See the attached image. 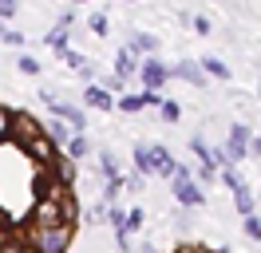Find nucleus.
<instances>
[{"label": "nucleus", "instance_id": "nucleus-1", "mask_svg": "<svg viewBox=\"0 0 261 253\" xmlns=\"http://www.w3.org/2000/svg\"><path fill=\"white\" fill-rule=\"evenodd\" d=\"M75 218H80V206L71 198V190H64V194H51V198H36L28 221L32 225H64V221L75 225Z\"/></svg>", "mask_w": 261, "mask_h": 253}, {"label": "nucleus", "instance_id": "nucleus-2", "mask_svg": "<svg viewBox=\"0 0 261 253\" xmlns=\"http://www.w3.org/2000/svg\"><path fill=\"white\" fill-rule=\"evenodd\" d=\"M71 237H75V225H71V221H64V225H28L24 245L32 253H67Z\"/></svg>", "mask_w": 261, "mask_h": 253}, {"label": "nucleus", "instance_id": "nucleus-3", "mask_svg": "<svg viewBox=\"0 0 261 253\" xmlns=\"http://www.w3.org/2000/svg\"><path fill=\"white\" fill-rule=\"evenodd\" d=\"M170 190H174L178 206H186V210H194V206L206 202V190H202V182H194V174L186 170V166H178V174L170 178Z\"/></svg>", "mask_w": 261, "mask_h": 253}, {"label": "nucleus", "instance_id": "nucleus-4", "mask_svg": "<svg viewBox=\"0 0 261 253\" xmlns=\"http://www.w3.org/2000/svg\"><path fill=\"white\" fill-rule=\"evenodd\" d=\"M249 142H253V131H249L245 123H233V127H229L226 142H222V146H226V162H229V166H238V162L249 158Z\"/></svg>", "mask_w": 261, "mask_h": 253}, {"label": "nucleus", "instance_id": "nucleus-5", "mask_svg": "<svg viewBox=\"0 0 261 253\" xmlns=\"http://www.w3.org/2000/svg\"><path fill=\"white\" fill-rule=\"evenodd\" d=\"M24 155H32L36 162H40V166H51V162L60 158V142L51 139L48 131H36L32 139L24 142Z\"/></svg>", "mask_w": 261, "mask_h": 253}, {"label": "nucleus", "instance_id": "nucleus-6", "mask_svg": "<svg viewBox=\"0 0 261 253\" xmlns=\"http://www.w3.org/2000/svg\"><path fill=\"white\" fill-rule=\"evenodd\" d=\"M139 79H143V87H150V91H163L166 83H170V63H163L159 56H147V60L139 63Z\"/></svg>", "mask_w": 261, "mask_h": 253}, {"label": "nucleus", "instance_id": "nucleus-7", "mask_svg": "<svg viewBox=\"0 0 261 253\" xmlns=\"http://www.w3.org/2000/svg\"><path fill=\"white\" fill-rule=\"evenodd\" d=\"M48 111H51V115H60V119H64V123L71 127L75 135H83V131H87V115H83V103H64V99H51Z\"/></svg>", "mask_w": 261, "mask_h": 253}, {"label": "nucleus", "instance_id": "nucleus-8", "mask_svg": "<svg viewBox=\"0 0 261 253\" xmlns=\"http://www.w3.org/2000/svg\"><path fill=\"white\" fill-rule=\"evenodd\" d=\"M36 131H44V123H40L36 115H28V111H12V135H8V139L16 142L20 150H24V142L32 139Z\"/></svg>", "mask_w": 261, "mask_h": 253}, {"label": "nucleus", "instance_id": "nucleus-9", "mask_svg": "<svg viewBox=\"0 0 261 253\" xmlns=\"http://www.w3.org/2000/svg\"><path fill=\"white\" fill-rule=\"evenodd\" d=\"M170 79H182V83H190V87H206V83H210V75L202 71V63H198V60L170 63Z\"/></svg>", "mask_w": 261, "mask_h": 253}, {"label": "nucleus", "instance_id": "nucleus-10", "mask_svg": "<svg viewBox=\"0 0 261 253\" xmlns=\"http://www.w3.org/2000/svg\"><path fill=\"white\" fill-rule=\"evenodd\" d=\"M80 103H83V107H91V111H111L115 107V95L95 79V83H87V87H83V99H80Z\"/></svg>", "mask_w": 261, "mask_h": 253}, {"label": "nucleus", "instance_id": "nucleus-11", "mask_svg": "<svg viewBox=\"0 0 261 253\" xmlns=\"http://www.w3.org/2000/svg\"><path fill=\"white\" fill-rule=\"evenodd\" d=\"M150 158H154V174H159V178H174V174H178V158L170 155V146L150 142Z\"/></svg>", "mask_w": 261, "mask_h": 253}, {"label": "nucleus", "instance_id": "nucleus-12", "mask_svg": "<svg viewBox=\"0 0 261 253\" xmlns=\"http://www.w3.org/2000/svg\"><path fill=\"white\" fill-rule=\"evenodd\" d=\"M139 63H143V60H139V52L123 44V47H119V52H115V75L130 79V75H135V71H139Z\"/></svg>", "mask_w": 261, "mask_h": 253}, {"label": "nucleus", "instance_id": "nucleus-13", "mask_svg": "<svg viewBox=\"0 0 261 253\" xmlns=\"http://www.w3.org/2000/svg\"><path fill=\"white\" fill-rule=\"evenodd\" d=\"M51 174L60 178V186H64V190H71V186H75V158L60 155L56 162H51Z\"/></svg>", "mask_w": 261, "mask_h": 253}, {"label": "nucleus", "instance_id": "nucleus-14", "mask_svg": "<svg viewBox=\"0 0 261 253\" xmlns=\"http://www.w3.org/2000/svg\"><path fill=\"white\" fill-rule=\"evenodd\" d=\"M127 47H135L139 56H154V52H159V36H154V32H130Z\"/></svg>", "mask_w": 261, "mask_h": 253}, {"label": "nucleus", "instance_id": "nucleus-15", "mask_svg": "<svg viewBox=\"0 0 261 253\" xmlns=\"http://www.w3.org/2000/svg\"><path fill=\"white\" fill-rule=\"evenodd\" d=\"M233 206H238V214H242V218H245V214H253V210H257V198H253V190L245 186V182H242L238 190H233Z\"/></svg>", "mask_w": 261, "mask_h": 253}, {"label": "nucleus", "instance_id": "nucleus-16", "mask_svg": "<svg viewBox=\"0 0 261 253\" xmlns=\"http://www.w3.org/2000/svg\"><path fill=\"white\" fill-rule=\"evenodd\" d=\"M190 155H194L198 162H206V166H218V162H214V146L202 139V135H190Z\"/></svg>", "mask_w": 261, "mask_h": 253}, {"label": "nucleus", "instance_id": "nucleus-17", "mask_svg": "<svg viewBox=\"0 0 261 253\" xmlns=\"http://www.w3.org/2000/svg\"><path fill=\"white\" fill-rule=\"evenodd\" d=\"M202 71H206V75L210 79H229V63L226 60H218V56H202Z\"/></svg>", "mask_w": 261, "mask_h": 253}, {"label": "nucleus", "instance_id": "nucleus-18", "mask_svg": "<svg viewBox=\"0 0 261 253\" xmlns=\"http://www.w3.org/2000/svg\"><path fill=\"white\" fill-rule=\"evenodd\" d=\"M135 170L139 174H154V158H150V142H139V146H135Z\"/></svg>", "mask_w": 261, "mask_h": 253}, {"label": "nucleus", "instance_id": "nucleus-19", "mask_svg": "<svg viewBox=\"0 0 261 253\" xmlns=\"http://www.w3.org/2000/svg\"><path fill=\"white\" fill-rule=\"evenodd\" d=\"M44 131H48V135H51V139H56V142H67V139H71V135H75V131H71V127H67L64 119H60V115H51L48 123H44Z\"/></svg>", "mask_w": 261, "mask_h": 253}, {"label": "nucleus", "instance_id": "nucleus-20", "mask_svg": "<svg viewBox=\"0 0 261 253\" xmlns=\"http://www.w3.org/2000/svg\"><path fill=\"white\" fill-rule=\"evenodd\" d=\"M67 36H71V28H64V24H56V28L48 32V47H51V52H56V56L71 47V44H67Z\"/></svg>", "mask_w": 261, "mask_h": 253}, {"label": "nucleus", "instance_id": "nucleus-21", "mask_svg": "<svg viewBox=\"0 0 261 253\" xmlns=\"http://www.w3.org/2000/svg\"><path fill=\"white\" fill-rule=\"evenodd\" d=\"M115 107L123 111V115H139V111L147 107V99H143V95H119V99H115Z\"/></svg>", "mask_w": 261, "mask_h": 253}, {"label": "nucleus", "instance_id": "nucleus-22", "mask_svg": "<svg viewBox=\"0 0 261 253\" xmlns=\"http://www.w3.org/2000/svg\"><path fill=\"white\" fill-rule=\"evenodd\" d=\"M99 174H103V178H123V170H119V158H115L111 150H103V155H99Z\"/></svg>", "mask_w": 261, "mask_h": 253}, {"label": "nucleus", "instance_id": "nucleus-23", "mask_svg": "<svg viewBox=\"0 0 261 253\" xmlns=\"http://www.w3.org/2000/svg\"><path fill=\"white\" fill-rule=\"evenodd\" d=\"M87 150H91V142L83 139V135H71V139H67V158L80 162V158H87Z\"/></svg>", "mask_w": 261, "mask_h": 253}, {"label": "nucleus", "instance_id": "nucleus-24", "mask_svg": "<svg viewBox=\"0 0 261 253\" xmlns=\"http://www.w3.org/2000/svg\"><path fill=\"white\" fill-rule=\"evenodd\" d=\"M242 230H245V237H249V241H257V245H261V218H257V210L242 218Z\"/></svg>", "mask_w": 261, "mask_h": 253}, {"label": "nucleus", "instance_id": "nucleus-25", "mask_svg": "<svg viewBox=\"0 0 261 253\" xmlns=\"http://www.w3.org/2000/svg\"><path fill=\"white\" fill-rule=\"evenodd\" d=\"M0 40H4L8 47H20V44H24V32H16L8 20H0Z\"/></svg>", "mask_w": 261, "mask_h": 253}, {"label": "nucleus", "instance_id": "nucleus-26", "mask_svg": "<svg viewBox=\"0 0 261 253\" xmlns=\"http://www.w3.org/2000/svg\"><path fill=\"white\" fill-rule=\"evenodd\" d=\"M218 178H222V186H229V190H238L242 186V174H238V166H218Z\"/></svg>", "mask_w": 261, "mask_h": 253}, {"label": "nucleus", "instance_id": "nucleus-27", "mask_svg": "<svg viewBox=\"0 0 261 253\" xmlns=\"http://www.w3.org/2000/svg\"><path fill=\"white\" fill-rule=\"evenodd\" d=\"M87 32H91L95 40H103V36H107V16H103V12H91V16H87Z\"/></svg>", "mask_w": 261, "mask_h": 253}, {"label": "nucleus", "instance_id": "nucleus-28", "mask_svg": "<svg viewBox=\"0 0 261 253\" xmlns=\"http://www.w3.org/2000/svg\"><path fill=\"white\" fill-rule=\"evenodd\" d=\"M143 221H147L143 206H130V210H127V234H139V230H143Z\"/></svg>", "mask_w": 261, "mask_h": 253}, {"label": "nucleus", "instance_id": "nucleus-29", "mask_svg": "<svg viewBox=\"0 0 261 253\" xmlns=\"http://www.w3.org/2000/svg\"><path fill=\"white\" fill-rule=\"evenodd\" d=\"M16 67H20V75H40V71H44V63L36 60V56H20Z\"/></svg>", "mask_w": 261, "mask_h": 253}, {"label": "nucleus", "instance_id": "nucleus-30", "mask_svg": "<svg viewBox=\"0 0 261 253\" xmlns=\"http://www.w3.org/2000/svg\"><path fill=\"white\" fill-rule=\"evenodd\" d=\"M60 60H64L71 71H80L83 63H87V56H83V52H75V47H67V52H60Z\"/></svg>", "mask_w": 261, "mask_h": 253}, {"label": "nucleus", "instance_id": "nucleus-31", "mask_svg": "<svg viewBox=\"0 0 261 253\" xmlns=\"http://www.w3.org/2000/svg\"><path fill=\"white\" fill-rule=\"evenodd\" d=\"M143 186H147V174H139V170H135V174H123V190H130V194H139Z\"/></svg>", "mask_w": 261, "mask_h": 253}, {"label": "nucleus", "instance_id": "nucleus-32", "mask_svg": "<svg viewBox=\"0 0 261 253\" xmlns=\"http://www.w3.org/2000/svg\"><path fill=\"white\" fill-rule=\"evenodd\" d=\"M159 111H163L166 123H178V119H182V107L174 103V99H163V107H159Z\"/></svg>", "mask_w": 261, "mask_h": 253}, {"label": "nucleus", "instance_id": "nucleus-33", "mask_svg": "<svg viewBox=\"0 0 261 253\" xmlns=\"http://www.w3.org/2000/svg\"><path fill=\"white\" fill-rule=\"evenodd\" d=\"M8 135H12V111H8L4 103H0V142L8 139Z\"/></svg>", "mask_w": 261, "mask_h": 253}, {"label": "nucleus", "instance_id": "nucleus-34", "mask_svg": "<svg viewBox=\"0 0 261 253\" xmlns=\"http://www.w3.org/2000/svg\"><path fill=\"white\" fill-rule=\"evenodd\" d=\"M190 28H194L198 36H210V16H202V12H198L194 20H190Z\"/></svg>", "mask_w": 261, "mask_h": 253}, {"label": "nucleus", "instance_id": "nucleus-35", "mask_svg": "<svg viewBox=\"0 0 261 253\" xmlns=\"http://www.w3.org/2000/svg\"><path fill=\"white\" fill-rule=\"evenodd\" d=\"M143 99H147V107H163V91H150V87H143Z\"/></svg>", "mask_w": 261, "mask_h": 253}, {"label": "nucleus", "instance_id": "nucleus-36", "mask_svg": "<svg viewBox=\"0 0 261 253\" xmlns=\"http://www.w3.org/2000/svg\"><path fill=\"white\" fill-rule=\"evenodd\" d=\"M16 0H0V20H12V16H16Z\"/></svg>", "mask_w": 261, "mask_h": 253}, {"label": "nucleus", "instance_id": "nucleus-37", "mask_svg": "<svg viewBox=\"0 0 261 253\" xmlns=\"http://www.w3.org/2000/svg\"><path fill=\"white\" fill-rule=\"evenodd\" d=\"M99 83H103L107 91H123V83H127V79H123V75H107V79H99Z\"/></svg>", "mask_w": 261, "mask_h": 253}, {"label": "nucleus", "instance_id": "nucleus-38", "mask_svg": "<svg viewBox=\"0 0 261 253\" xmlns=\"http://www.w3.org/2000/svg\"><path fill=\"white\" fill-rule=\"evenodd\" d=\"M80 79H83V83H95V63H91V60H87V63H83V67H80Z\"/></svg>", "mask_w": 261, "mask_h": 253}, {"label": "nucleus", "instance_id": "nucleus-39", "mask_svg": "<svg viewBox=\"0 0 261 253\" xmlns=\"http://www.w3.org/2000/svg\"><path fill=\"white\" fill-rule=\"evenodd\" d=\"M115 245H119V253H130V234H115Z\"/></svg>", "mask_w": 261, "mask_h": 253}, {"label": "nucleus", "instance_id": "nucleus-40", "mask_svg": "<svg viewBox=\"0 0 261 253\" xmlns=\"http://www.w3.org/2000/svg\"><path fill=\"white\" fill-rule=\"evenodd\" d=\"M56 24H64V28H71V24H75V12H71V8H67V12H60V20H56Z\"/></svg>", "mask_w": 261, "mask_h": 253}, {"label": "nucleus", "instance_id": "nucleus-41", "mask_svg": "<svg viewBox=\"0 0 261 253\" xmlns=\"http://www.w3.org/2000/svg\"><path fill=\"white\" fill-rule=\"evenodd\" d=\"M249 155L261 158V135H253V142H249Z\"/></svg>", "mask_w": 261, "mask_h": 253}, {"label": "nucleus", "instance_id": "nucleus-42", "mask_svg": "<svg viewBox=\"0 0 261 253\" xmlns=\"http://www.w3.org/2000/svg\"><path fill=\"white\" fill-rule=\"evenodd\" d=\"M139 253H159V249H154V245H143V249H139Z\"/></svg>", "mask_w": 261, "mask_h": 253}, {"label": "nucleus", "instance_id": "nucleus-43", "mask_svg": "<svg viewBox=\"0 0 261 253\" xmlns=\"http://www.w3.org/2000/svg\"><path fill=\"white\" fill-rule=\"evenodd\" d=\"M71 4H87V0H71Z\"/></svg>", "mask_w": 261, "mask_h": 253}, {"label": "nucleus", "instance_id": "nucleus-44", "mask_svg": "<svg viewBox=\"0 0 261 253\" xmlns=\"http://www.w3.org/2000/svg\"><path fill=\"white\" fill-rule=\"evenodd\" d=\"M123 4H135V0H123Z\"/></svg>", "mask_w": 261, "mask_h": 253}, {"label": "nucleus", "instance_id": "nucleus-45", "mask_svg": "<svg viewBox=\"0 0 261 253\" xmlns=\"http://www.w3.org/2000/svg\"><path fill=\"white\" fill-rule=\"evenodd\" d=\"M24 253H32V249H24Z\"/></svg>", "mask_w": 261, "mask_h": 253}]
</instances>
